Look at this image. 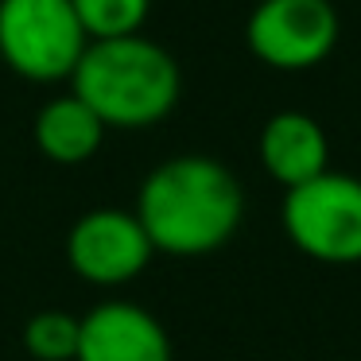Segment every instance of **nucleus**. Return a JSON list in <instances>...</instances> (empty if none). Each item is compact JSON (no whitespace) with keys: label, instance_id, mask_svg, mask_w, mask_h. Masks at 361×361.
Returning <instances> with one entry per match:
<instances>
[{"label":"nucleus","instance_id":"f03ea898","mask_svg":"<svg viewBox=\"0 0 361 361\" xmlns=\"http://www.w3.org/2000/svg\"><path fill=\"white\" fill-rule=\"evenodd\" d=\"M71 94L97 113L105 128L159 125L179 105L183 74L167 47L148 35L94 39L71 74Z\"/></svg>","mask_w":361,"mask_h":361},{"label":"nucleus","instance_id":"1a4fd4ad","mask_svg":"<svg viewBox=\"0 0 361 361\" xmlns=\"http://www.w3.org/2000/svg\"><path fill=\"white\" fill-rule=\"evenodd\" d=\"M32 136L35 148L63 167H78L90 156H97L105 140V125L97 121V113L90 109L82 97L74 94H59L51 102H43V109L32 121Z\"/></svg>","mask_w":361,"mask_h":361},{"label":"nucleus","instance_id":"9b49d317","mask_svg":"<svg viewBox=\"0 0 361 361\" xmlns=\"http://www.w3.org/2000/svg\"><path fill=\"white\" fill-rule=\"evenodd\" d=\"M78 12L82 32L94 39H125L140 35L144 20L152 12V0H71Z\"/></svg>","mask_w":361,"mask_h":361},{"label":"nucleus","instance_id":"423d86ee","mask_svg":"<svg viewBox=\"0 0 361 361\" xmlns=\"http://www.w3.org/2000/svg\"><path fill=\"white\" fill-rule=\"evenodd\" d=\"M152 257H156V249L133 210L97 206V210L82 214L66 233V264L78 280L94 283V288L133 283L152 264Z\"/></svg>","mask_w":361,"mask_h":361},{"label":"nucleus","instance_id":"6e6552de","mask_svg":"<svg viewBox=\"0 0 361 361\" xmlns=\"http://www.w3.org/2000/svg\"><path fill=\"white\" fill-rule=\"evenodd\" d=\"M260 164L264 171L280 183L283 190L303 187V183L319 179L322 171H330V140L322 133V125L314 117L299 109H283L276 117H268V125L260 128Z\"/></svg>","mask_w":361,"mask_h":361},{"label":"nucleus","instance_id":"0eeeda50","mask_svg":"<svg viewBox=\"0 0 361 361\" xmlns=\"http://www.w3.org/2000/svg\"><path fill=\"white\" fill-rule=\"evenodd\" d=\"M74 361H171V338L148 307L133 299H102L78 314Z\"/></svg>","mask_w":361,"mask_h":361},{"label":"nucleus","instance_id":"20e7f679","mask_svg":"<svg viewBox=\"0 0 361 361\" xmlns=\"http://www.w3.org/2000/svg\"><path fill=\"white\" fill-rule=\"evenodd\" d=\"M283 233L299 252L322 264L361 260V179L322 171L319 179L291 187L280 206Z\"/></svg>","mask_w":361,"mask_h":361},{"label":"nucleus","instance_id":"7ed1b4c3","mask_svg":"<svg viewBox=\"0 0 361 361\" xmlns=\"http://www.w3.org/2000/svg\"><path fill=\"white\" fill-rule=\"evenodd\" d=\"M90 35L71 0H0V59L27 82L74 74Z\"/></svg>","mask_w":361,"mask_h":361},{"label":"nucleus","instance_id":"39448f33","mask_svg":"<svg viewBox=\"0 0 361 361\" xmlns=\"http://www.w3.org/2000/svg\"><path fill=\"white\" fill-rule=\"evenodd\" d=\"M338 27L330 0H257L245 43L272 71H311L338 47Z\"/></svg>","mask_w":361,"mask_h":361},{"label":"nucleus","instance_id":"f257e3e1","mask_svg":"<svg viewBox=\"0 0 361 361\" xmlns=\"http://www.w3.org/2000/svg\"><path fill=\"white\" fill-rule=\"evenodd\" d=\"M133 214L156 252L206 257L237 233L245 190L221 159L171 156L144 175Z\"/></svg>","mask_w":361,"mask_h":361},{"label":"nucleus","instance_id":"9d476101","mask_svg":"<svg viewBox=\"0 0 361 361\" xmlns=\"http://www.w3.org/2000/svg\"><path fill=\"white\" fill-rule=\"evenodd\" d=\"M20 342H24L27 357L35 361H74V353H78V314L59 311V307L35 311L24 322Z\"/></svg>","mask_w":361,"mask_h":361}]
</instances>
